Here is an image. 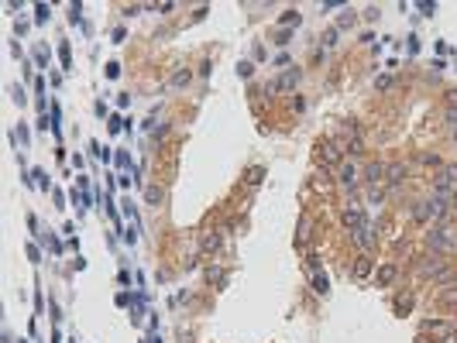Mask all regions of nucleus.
<instances>
[{
  "label": "nucleus",
  "instance_id": "15",
  "mask_svg": "<svg viewBox=\"0 0 457 343\" xmlns=\"http://www.w3.org/2000/svg\"><path fill=\"white\" fill-rule=\"evenodd\" d=\"M368 271H371V261H368V258H358V261H354V278H364Z\"/></svg>",
  "mask_w": 457,
  "mask_h": 343
},
{
  "label": "nucleus",
  "instance_id": "21",
  "mask_svg": "<svg viewBox=\"0 0 457 343\" xmlns=\"http://www.w3.org/2000/svg\"><path fill=\"white\" fill-rule=\"evenodd\" d=\"M148 199H152V203H158V199H162V189H155V186H152V189H148Z\"/></svg>",
  "mask_w": 457,
  "mask_h": 343
},
{
  "label": "nucleus",
  "instance_id": "2",
  "mask_svg": "<svg viewBox=\"0 0 457 343\" xmlns=\"http://www.w3.org/2000/svg\"><path fill=\"white\" fill-rule=\"evenodd\" d=\"M430 247L440 254H457V227L443 223V227L430 230Z\"/></svg>",
  "mask_w": 457,
  "mask_h": 343
},
{
  "label": "nucleus",
  "instance_id": "22",
  "mask_svg": "<svg viewBox=\"0 0 457 343\" xmlns=\"http://www.w3.org/2000/svg\"><path fill=\"white\" fill-rule=\"evenodd\" d=\"M450 206H457V196H454V203H450Z\"/></svg>",
  "mask_w": 457,
  "mask_h": 343
},
{
  "label": "nucleus",
  "instance_id": "3",
  "mask_svg": "<svg viewBox=\"0 0 457 343\" xmlns=\"http://www.w3.org/2000/svg\"><path fill=\"white\" fill-rule=\"evenodd\" d=\"M433 182H437V196H440V199L454 203V196H457V165H447V168H440V175L433 179Z\"/></svg>",
  "mask_w": 457,
  "mask_h": 343
},
{
  "label": "nucleus",
  "instance_id": "8",
  "mask_svg": "<svg viewBox=\"0 0 457 343\" xmlns=\"http://www.w3.org/2000/svg\"><path fill=\"white\" fill-rule=\"evenodd\" d=\"M396 275H399V268H396V265H381V268H378V278H375V282H378L381 288H388L392 282H396Z\"/></svg>",
  "mask_w": 457,
  "mask_h": 343
},
{
  "label": "nucleus",
  "instance_id": "17",
  "mask_svg": "<svg viewBox=\"0 0 457 343\" xmlns=\"http://www.w3.org/2000/svg\"><path fill=\"white\" fill-rule=\"evenodd\" d=\"M186 82H189V72H186V69H182V72H175V76H172V86H186Z\"/></svg>",
  "mask_w": 457,
  "mask_h": 343
},
{
  "label": "nucleus",
  "instance_id": "1",
  "mask_svg": "<svg viewBox=\"0 0 457 343\" xmlns=\"http://www.w3.org/2000/svg\"><path fill=\"white\" fill-rule=\"evenodd\" d=\"M447 210H450V203L440 199V196H433V199H419L416 206H413V220H416V223H433V220H443Z\"/></svg>",
  "mask_w": 457,
  "mask_h": 343
},
{
  "label": "nucleus",
  "instance_id": "20",
  "mask_svg": "<svg viewBox=\"0 0 457 343\" xmlns=\"http://www.w3.org/2000/svg\"><path fill=\"white\" fill-rule=\"evenodd\" d=\"M282 24H299V14H296V11H289L286 18H282Z\"/></svg>",
  "mask_w": 457,
  "mask_h": 343
},
{
  "label": "nucleus",
  "instance_id": "7",
  "mask_svg": "<svg viewBox=\"0 0 457 343\" xmlns=\"http://www.w3.org/2000/svg\"><path fill=\"white\" fill-rule=\"evenodd\" d=\"M296 82H299V72H296V69H289V72H286L282 79H275V82L268 86V93H279V90H292Z\"/></svg>",
  "mask_w": 457,
  "mask_h": 343
},
{
  "label": "nucleus",
  "instance_id": "5",
  "mask_svg": "<svg viewBox=\"0 0 457 343\" xmlns=\"http://www.w3.org/2000/svg\"><path fill=\"white\" fill-rule=\"evenodd\" d=\"M337 182H341L344 189H354V186H358V168H354L351 161L337 165Z\"/></svg>",
  "mask_w": 457,
  "mask_h": 343
},
{
  "label": "nucleus",
  "instance_id": "19",
  "mask_svg": "<svg viewBox=\"0 0 457 343\" xmlns=\"http://www.w3.org/2000/svg\"><path fill=\"white\" fill-rule=\"evenodd\" d=\"M347 24H354V11H344V18H341V28H347Z\"/></svg>",
  "mask_w": 457,
  "mask_h": 343
},
{
  "label": "nucleus",
  "instance_id": "16",
  "mask_svg": "<svg viewBox=\"0 0 457 343\" xmlns=\"http://www.w3.org/2000/svg\"><path fill=\"white\" fill-rule=\"evenodd\" d=\"M313 288H316L320 295H327V292H330V288H327V278H323V275H313Z\"/></svg>",
  "mask_w": 457,
  "mask_h": 343
},
{
  "label": "nucleus",
  "instance_id": "4",
  "mask_svg": "<svg viewBox=\"0 0 457 343\" xmlns=\"http://www.w3.org/2000/svg\"><path fill=\"white\" fill-rule=\"evenodd\" d=\"M316 161H320L323 168L341 165V144H337V141H320V144H316Z\"/></svg>",
  "mask_w": 457,
  "mask_h": 343
},
{
  "label": "nucleus",
  "instance_id": "14",
  "mask_svg": "<svg viewBox=\"0 0 457 343\" xmlns=\"http://www.w3.org/2000/svg\"><path fill=\"white\" fill-rule=\"evenodd\" d=\"M344 223H347V227H361L364 223L361 210H344Z\"/></svg>",
  "mask_w": 457,
  "mask_h": 343
},
{
  "label": "nucleus",
  "instance_id": "12",
  "mask_svg": "<svg viewBox=\"0 0 457 343\" xmlns=\"http://www.w3.org/2000/svg\"><path fill=\"white\" fill-rule=\"evenodd\" d=\"M364 175H368V182L375 186V182H381V179H385V165H378V161H371V165L364 168Z\"/></svg>",
  "mask_w": 457,
  "mask_h": 343
},
{
  "label": "nucleus",
  "instance_id": "9",
  "mask_svg": "<svg viewBox=\"0 0 457 343\" xmlns=\"http://www.w3.org/2000/svg\"><path fill=\"white\" fill-rule=\"evenodd\" d=\"M419 271H423V275H430V278H440L447 268H443V261H437V258H426V261L419 265Z\"/></svg>",
  "mask_w": 457,
  "mask_h": 343
},
{
  "label": "nucleus",
  "instance_id": "10",
  "mask_svg": "<svg viewBox=\"0 0 457 343\" xmlns=\"http://www.w3.org/2000/svg\"><path fill=\"white\" fill-rule=\"evenodd\" d=\"M426 333H433V336H454V326L450 323H423Z\"/></svg>",
  "mask_w": 457,
  "mask_h": 343
},
{
  "label": "nucleus",
  "instance_id": "6",
  "mask_svg": "<svg viewBox=\"0 0 457 343\" xmlns=\"http://www.w3.org/2000/svg\"><path fill=\"white\" fill-rule=\"evenodd\" d=\"M409 175V168L406 165H385V182L396 189V186H402V179Z\"/></svg>",
  "mask_w": 457,
  "mask_h": 343
},
{
  "label": "nucleus",
  "instance_id": "13",
  "mask_svg": "<svg viewBox=\"0 0 457 343\" xmlns=\"http://www.w3.org/2000/svg\"><path fill=\"white\" fill-rule=\"evenodd\" d=\"M309 230H313V216H303L299 233H296V240H299V244H306V240H309Z\"/></svg>",
  "mask_w": 457,
  "mask_h": 343
},
{
  "label": "nucleus",
  "instance_id": "11",
  "mask_svg": "<svg viewBox=\"0 0 457 343\" xmlns=\"http://www.w3.org/2000/svg\"><path fill=\"white\" fill-rule=\"evenodd\" d=\"M354 240L361 244V250H371V230H368V223L354 227Z\"/></svg>",
  "mask_w": 457,
  "mask_h": 343
},
{
  "label": "nucleus",
  "instance_id": "18",
  "mask_svg": "<svg viewBox=\"0 0 457 343\" xmlns=\"http://www.w3.org/2000/svg\"><path fill=\"white\" fill-rule=\"evenodd\" d=\"M262 182V168H251L248 172V186H258Z\"/></svg>",
  "mask_w": 457,
  "mask_h": 343
},
{
  "label": "nucleus",
  "instance_id": "23",
  "mask_svg": "<svg viewBox=\"0 0 457 343\" xmlns=\"http://www.w3.org/2000/svg\"><path fill=\"white\" fill-rule=\"evenodd\" d=\"M454 137H457V134H454Z\"/></svg>",
  "mask_w": 457,
  "mask_h": 343
}]
</instances>
